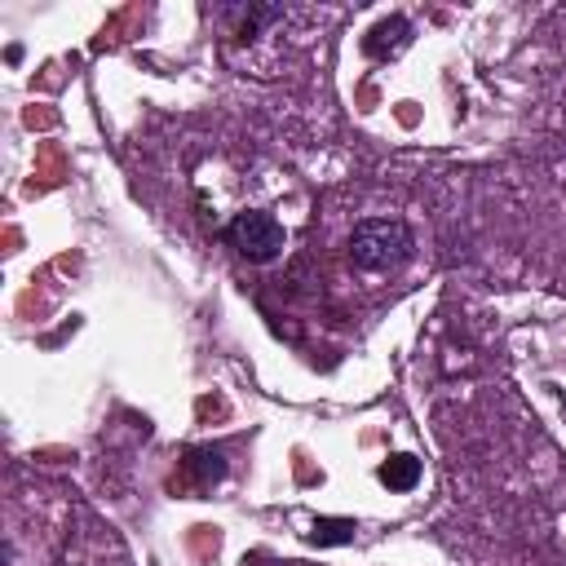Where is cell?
Masks as SVG:
<instances>
[{
	"instance_id": "obj_1",
	"label": "cell",
	"mask_w": 566,
	"mask_h": 566,
	"mask_svg": "<svg viewBox=\"0 0 566 566\" xmlns=\"http://www.w3.org/2000/svg\"><path fill=\"white\" fill-rule=\"evenodd\" d=\"M411 248H416V239H411L407 221H398V217H367L349 234V261L367 274L398 270L411 256Z\"/></svg>"
},
{
	"instance_id": "obj_2",
	"label": "cell",
	"mask_w": 566,
	"mask_h": 566,
	"mask_svg": "<svg viewBox=\"0 0 566 566\" xmlns=\"http://www.w3.org/2000/svg\"><path fill=\"white\" fill-rule=\"evenodd\" d=\"M221 239H226L243 261H256V265L274 261V256L283 252V243H287V234H283V226H279V217H274V212H265V208L234 212V217L226 221Z\"/></svg>"
},
{
	"instance_id": "obj_3",
	"label": "cell",
	"mask_w": 566,
	"mask_h": 566,
	"mask_svg": "<svg viewBox=\"0 0 566 566\" xmlns=\"http://www.w3.org/2000/svg\"><path fill=\"white\" fill-rule=\"evenodd\" d=\"M407 35H411V22H407L402 13H389V18H380V22L367 31L363 49H367L371 57H394V53L407 44Z\"/></svg>"
},
{
	"instance_id": "obj_4",
	"label": "cell",
	"mask_w": 566,
	"mask_h": 566,
	"mask_svg": "<svg viewBox=\"0 0 566 566\" xmlns=\"http://www.w3.org/2000/svg\"><path fill=\"white\" fill-rule=\"evenodd\" d=\"M186 473L195 478V486H212V482L226 473V460H221V451H212V447H190V451H186Z\"/></svg>"
},
{
	"instance_id": "obj_5",
	"label": "cell",
	"mask_w": 566,
	"mask_h": 566,
	"mask_svg": "<svg viewBox=\"0 0 566 566\" xmlns=\"http://www.w3.org/2000/svg\"><path fill=\"white\" fill-rule=\"evenodd\" d=\"M376 478H380L389 491H411V486L420 482V460H416V455H389Z\"/></svg>"
},
{
	"instance_id": "obj_6",
	"label": "cell",
	"mask_w": 566,
	"mask_h": 566,
	"mask_svg": "<svg viewBox=\"0 0 566 566\" xmlns=\"http://www.w3.org/2000/svg\"><path fill=\"white\" fill-rule=\"evenodd\" d=\"M310 539L314 544H349L354 539V522L349 517H318L310 526Z\"/></svg>"
}]
</instances>
